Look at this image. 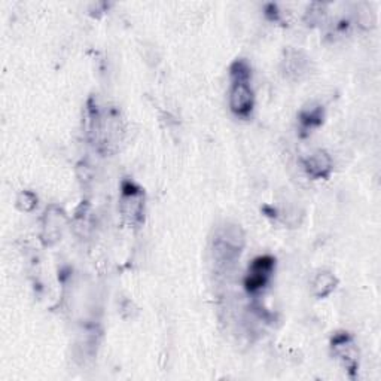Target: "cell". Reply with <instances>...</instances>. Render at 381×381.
Returning a JSON list of instances; mask_svg holds the SVG:
<instances>
[{
  "instance_id": "1",
  "label": "cell",
  "mask_w": 381,
  "mask_h": 381,
  "mask_svg": "<svg viewBox=\"0 0 381 381\" xmlns=\"http://www.w3.org/2000/svg\"><path fill=\"white\" fill-rule=\"evenodd\" d=\"M232 87L230 91V108L237 116H247L254 109V91L249 84V68L243 61L234 63Z\"/></svg>"
},
{
  "instance_id": "2",
  "label": "cell",
  "mask_w": 381,
  "mask_h": 381,
  "mask_svg": "<svg viewBox=\"0 0 381 381\" xmlns=\"http://www.w3.org/2000/svg\"><path fill=\"white\" fill-rule=\"evenodd\" d=\"M143 208H144V196L140 188L133 183H124L123 196H121V210L123 215L131 225H137L143 219Z\"/></svg>"
},
{
  "instance_id": "3",
  "label": "cell",
  "mask_w": 381,
  "mask_h": 381,
  "mask_svg": "<svg viewBox=\"0 0 381 381\" xmlns=\"http://www.w3.org/2000/svg\"><path fill=\"white\" fill-rule=\"evenodd\" d=\"M274 270V259L271 256H259L256 258L251 267H249L247 275H246V287L249 292H258L264 287Z\"/></svg>"
},
{
  "instance_id": "4",
  "label": "cell",
  "mask_w": 381,
  "mask_h": 381,
  "mask_svg": "<svg viewBox=\"0 0 381 381\" xmlns=\"http://www.w3.org/2000/svg\"><path fill=\"white\" fill-rule=\"evenodd\" d=\"M304 170L313 179H325L332 172V158L326 151H316L302 161Z\"/></svg>"
},
{
  "instance_id": "5",
  "label": "cell",
  "mask_w": 381,
  "mask_h": 381,
  "mask_svg": "<svg viewBox=\"0 0 381 381\" xmlns=\"http://www.w3.org/2000/svg\"><path fill=\"white\" fill-rule=\"evenodd\" d=\"M332 349L347 371H350V373L356 371L358 351H356V349H354L353 341L349 335H346V334L337 335L332 341Z\"/></svg>"
},
{
  "instance_id": "6",
  "label": "cell",
  "mask_w": 381,
  "mask_h": 381,
  "mask_svg": "<svg viewBox=\"0 0 381 381\" xmlns=\"http://www.w3.org/2000/svg\"><path fill=\"white\" fill-rule=\"evenodd\" d=\"M64 227V215L58 208H51L45 215L44 225V240L48 244L58 242L61 237V231Z\"/></svg>"
},
{
  "instance_id": "7",
  "label": "cell",
  "mask_w": 381,
  "mask_h": 381,
  "mask_svg": "<svg viewBox=\"0 0 381 381\" xmlns=\"http://www.w3.org/2000/svg\"><path fill=\"white\" fill-rule=\"evenodd\" d=\"M283 64H285V70H286L287 76L295 77V80H299L302 75H306L308 61H307L306 56L302 54V52H299V51H287L286 57L283 60Z\"/></svg>"
},
{
  "instance_id": "8",
  "label": "cell",
  "mask_w": 381,
  "mask_h": 381,
  "mask_svg": "<svg viewBox=\"0 0 381 381\" xmlns=\"http://www.w3.org/2000/svg\"><path fill=\"white\" fill-rule=\"evenodd\" d=\"M337 277L330 273V271H320L316 277L313 280V294L316 295L318 298H325L330 295L331 292H334V289L337 287Z\"/></svg>"
},
{
  "instance_id": "9",
  "label": "cell",
  "mask_w": 381,
  "mask_h": 381,
  "mask_svg": "<svg viewBox=\"0 0 381 381\" xmlns=\"http://www.w3.org/2000/svg\"><path fill=\"white\" fill-rule=\"evenodd\" d=\"M322 109L320 108H311L310 111H304L301 113V124L306 128H313L322 123Z\"/></svg>"
},
{
  "instance_id": "10",
  "label": "cell",
  "mask_w": 381,
  "mask_h": 381,
  "mask_svg": "<svg viewBox=\"0 0 381 381\" xmlns=\"http://www.w3.org/2000/svg\"><path fill=\"white\" fill-rule=\"evenodd\" d=\"M36 204H37V199L33 192L23 191L18 195L17 206L20 210H23V212H32V210L36 207Z\"/></svg>"
}]
</instances>
